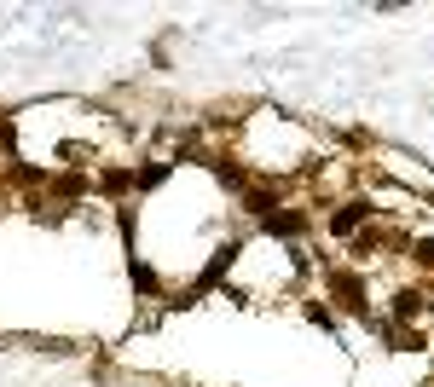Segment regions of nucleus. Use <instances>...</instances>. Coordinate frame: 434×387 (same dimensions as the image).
I'll return each mask as SVG.
<instances>
[{
  "label": "nucleus",
  "mask_w": 434,
  "mask_h": 387,
  "mask_svg": "<svg viewBox=\"0 0 434 387\" xmlns=\"http://www.w3.org/2000/svg\"><path fill=\"white\" fill-rule=\"evenodd\" d=\"M266 225H272V232H284V237H289V232H301V220H296V214H272Z\"/></svg>",
  "instance_id": "obj_2"
},
{
  "label": "nucleus",
  "mask_w": 434,
  "mask_h": 387,
  "mask_svg": "<svg viewBox=\"0 0 434 387\" xmlns=\"http://www.w3.org/2000/svg\"><path fill=\"white\" fill-rule=\"evenodd\" d=\"M417 254H423V261H428V266H434V243H417Z\"/></svg>",
  "instance_id": "obj_4"
},
{
  "label": "nucleus",
  "mask_w": 434,
  "mask_h": 387,
  "mask_svg": "<svg viewBox=\"0 0 434 387\" xmlns=\"http://www.w3.org/2000/svg\"><path fill=\"white\" fill-rule=\"evenodd\" d=\"M365 214H371V208H365V202H347V208H342V214H336V220H330V232H342V237H347V232H353V225H359Z\"/></svg>",
  "instance_id": "obj_1"
},
{
  "label": "nucleus",
  "mask_w": 434,
  "mask_h": 387,
  "mask_svg": "<svg viewBox=\"0 0 434 387\" xmlns=\"http://www.w3.org/2000/svg\"><path fill=\"white\" fill-rule=\"evenodd\" d=\"M417 306H423L417 295H394V312H399V318H417Z\"/></svg>",
  "instance_id": "obj_3"
}]
</instances>
